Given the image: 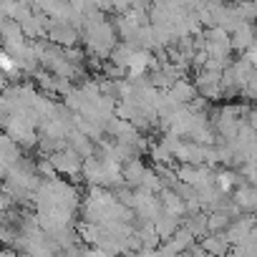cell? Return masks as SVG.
Masks as SVG:
<instances>
[{
    "label": "cell",
    "instance_id": "obj_2",
    "mask_svg": "<svg viewBox=\"0 0 257 257\" xmlns=\"http://www.w3.org/2000/svg\"><path fill=\"white\" fill-rule=\"evenodd\" d=\"M21 159H23V147L11 134H3V137H0V174H6Z\"/></svg>",
    "mask_w": 257,
    "mask_h": 257
},
{
    "label": "cell",
    "instance_id": "obj_8",
    "mask_svg": "<svg viewBox=\"0 0 257 257\" xmlns=\"http://www.w3.org/2000/svg\"><path fill=\"white\" fill-rule=\"evenodd\" d=\"M182 222H184V217H177V214H172V212H162L152 224H154L157 234H159L162 242H164V239H169V237L177 234V229L182 227Z\"/></svg>",
    "mask_w": 257,
    "mask_h": 257
},
{
    "label": "cell",
    "instance_id": "obj_9",
    "mask_svg": "<svg viewBox=\"0 0 257 257\" xmlns=\"http://www.w3.org/2000/svg\"><path fill=\"white\" fill-rule=\"evenodd\" d=\"M202 247H204L207 252H212V254H224V252L232 249V242H229L227 232L222 229V232H207V234L202 237Z\"/></svg>",
    "mask_w": 257,
    "mask_h": 257
},
{
    "label": "cell",
    "instance_id": "obj_10",
    "mask_svg": "<svg viewBox=\"0 0 257 257\" xmlns=\"http://www.w3.org/2000/svg\"><path fill=\"white\" fill-rule=\"evenodd\" d=\"M71 149H76L83 159L86 157H91V154H96V139H91L88 134H83V132H78V128H73V132L68 134V142H66Z\"/></svg>",
    "mask_w": 257,
    "mask_h": 257
},
{
    "label": "cell",
    "instance_id": "obj_5",
    "mask_svg": "<svg viewBox=\"0 0 257 257\" xmlns=\"http://www.w3.org/2000/svg\"><path fill=\"white\" fill-rule=\"evenodd\" d=\"M159 197H162L164 212H172V214H177V217H184V214H187V199H184V194H182L179 189L164 187V189L159 192Z\"/></svg>",
    "mask_w": 257,
    "mask_h": 257
},
{
    "label": "cell",
    "instance_id": "obj_1",
    "mask_svg": "<svg viewBox=\"0 0 257 257\" xmlns=\"http://www.w3.org/2000/svg\"><path fill=\"white\" fill-rule=\"evenodd\" d=\"M48 159H51V164L56 167V172L61 174V177H68V179H78L81 177V172H83V157L76 152V149H71L68 144L66 147H61V149H56L53 154H46Z\"/></svg>",
    "mask_w": 257,
    "mask_h": 257
},
{
    "label": "cell",
    "instance_id": "obj_4",
    "mask_svg": "<svg viewBox=\"0 0 257 257\" xmlns=\"http://www.w3.org/2000/svg\"><path fill=\"white\" fill-rule=\"evenodd\" d=\"M167 93H169V98H172L174 103L184 106V103H192V101L199 96V88H197V83H194V81L179 78L172 88H167Z\"/></svg>",
    "mask_w": 257,
    "mask_h": 257
},
{
    "label": "cell",
    "instance_id": "obj_3",
    "mask_svg": "<svg viewBox=\"0 0 257 257\" xmlns=\"http://www.w3.org/2000/svg\"><path fill=\"white\" fill-rule=\"evenodd\" d=\"M254 214H239V217H234L232 222H229V227L224 229L227 232V237H229V242H232V247L234 244H239V242H244L249 234H252V229H254Z\"/></svg>",
    "mask_w": 257,
    "mask_h": 257
},
{
    "label": "cell",
    "instance_id": "obj_6",
    "mask_svg": "<svg viewBox=\"0 0 257 257\" xmlns=\"http://www.w3.org/2000/svg\"><path fill=\"white\" fill-rule=\"evenodd\" d=\"M232 199L239 204L242 212H247V214H257V184H252V182L239 184V187L234 189V197H232Z\"/></svg>",
    "mask_w": 257,
    "mask_h": 257
},
{
    "label": "cell",
    "instance_id": "obj_13",
    "mask_svg": "<svg viewBox=\"0 0 257 257\" xmlns=\"http://www.w3.org/2000/svg\"><path fill=\"white\" fill-rule=\"evenodd\" d=\"M247 123L257 132V106H252V111H249V116H247Z\"/></svg>",
    "mask_w": 257,
    "mask_h": 257
},
{
    "label": "cell",
    "instance_id": "obj_11",
    "mask_svg": "<svg viewBox=\"0 0 257 257\" xmlns=\"http://www.w3.org/2000/svg\"><path fill=\"white\" fill-rule=\"evenodd\" d=\"M147 169H149V167L142 162V157L128 159V162L123 164V179H126V184H128V187H142Z\"/></svg>",
    "mask_w": 257,
    "mask_h": 257
},
{
    "label": "cell",
    "instance_id": "obj_7",
    "mask_svg": "<svg viewBox=\"0 0 257 257\" xmlns=\"http://www.w3.org/2000/svg\"><path fill=\"white\" fill-rule=\"evenodd\" d=\"M232 43H234V51H247L257 43V28L252 21H244L239 23L234 31H232Z\"/></svg>",
    "mask_w": 257,
    "mask_h": 257
},
{
    "label": "cell",
    "instance_id": "obj_12",
    "mask_svg": "<svg viewBox=\"0 0 257 257\" xmlns=\"http://www.w3.org/2000/svg\"><path fill=\"white\" fill-rule=\"evenodd\" d=\"M108 6H111V13H126L132 11L134 0H108Z\"/></svg>",
    "mask_w": 257,
    "mask_h": 257
}]
</instances>
